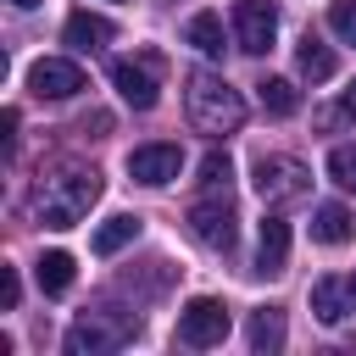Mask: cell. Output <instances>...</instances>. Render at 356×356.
I'll return each mask as SVG.
<instances>
[{
  "mask_svg": "<svg viewBox=\"0 0 356 356\" xmlns=\"http://www.w3.org/2000/svg\"><path fill=\"white\" fill-rule=\"evenodd\" d=\"M95 200H100V172L78 167V161H61V167L39 172V184H33V211H39L44 228H72Z\"/></svg>",
  "mask_w": 356,
  "mask_h": 356,
  "instance_id": "1",
  "label": "cell"
},
{
  "mask_svg": "<svg viewBox=\"0 0 356 356\" xmlns=\"http://www.w3.org/2000/svg\"><path fill=\"white\" fill-rule=\"evenodd\" d=\"M184 83H189V89H184V106H189V122H195L200 134H234V128L245 122V100H239V89H234L228 78H217V72H189Z\"/></svg>",
  "mask_w": 356,
  "mask_h": 356,
  "instance_id": "2",
  "label": "cell"
},
{
  "mask_svg": "<svg viewBox=\"0 0 356 356\" xmlns=\"http://www.w3.org/2000/svg\"><path fill=\"white\" fill-rule=\"evenodd\" d=\"M139 334V317H111V312H83L67 328V356H111Z\"/></svg>",
  "mask_w": 356,
  "mask_h": 356,
  "instance_id": "3",
  "label": "cell"
},
{
  "mask_svg": "<svg viewBox=\"0 0 356 356\" xmlns=\"http://www.w3.org/2000/svg\"><path fill=\"white\" fill-rule=\"evenodd\" d=\"M250 184H256V195H261L267 206H289V200H300V195L312 189V167L295 161V156H256Z\"/></svg>",
  "mask_w": 356,
  "mask_h": 356,
  "instance_id": "4",
  "label": "cell"
},
{
  "mask_svg": "<svg viewBox=\"0 0 356 356\" xmlns=\"http://www.w3.org/2000/svg\"><path fill=\"white\" fill-rule=\"evenodd\" d=\"M111 83L134 111H150L161 100V56H117L111 61Z\"/></svg>",
  "mask_w": 356,
  "mask_h": 356,
  "instance_id": "5",
  "label": "cell"
},
{
  "mask_svg": "<svg viewBox=\"0 0 356 356\" xmlns=\"http://www.w3.org/2000/svg\"><path fill=\"white\" fill-rule=\"evenodd\" d=\"M228 339V306L211 300V295H195L184 312H178V345L189 350H211Z\"/></svg>",
  "mask_w": 356,
  "mask_h": 356,
  "instance_id": "6",
  "label": "cell"
},
{
  "mask_svg": "<svg viewBox=\"0 0 356 356\" xmlns=\"http://www.w3.org/2000/svg\"><path fill=\"white\" fill-rule=\"evenodd\" d=\"M234 39L245 56H267L278 39V6L273 0H234Z\"/></svg>",
  "mask_w": 356,
  "mask_h": 356,
  "instance_id": "7",
  "label": "cell"
},
{
  "mask_svg": "<svg viewBox=\"0 0 356 356\" xmlns=\"http://www.w3.org/2000/svg\"><path fill=\"white\" fill-rule=\"evenodd\" d=\"M28 89H33V100H72L83 89V67L67 56H39L28 67Z\"/></svg>",
  "mask_w": 356,
  "mask_h": 356,
  "instance_id": "8",
  "label": "cell"
},
{
  "mask_svg": "<svg viewBox=\"0 0 356 356\" xmlns=\"http://www.w3.org/2000/svg\"><path fill=\"white\" fill-rule=\"evenodd\" d=\"M178 167H184V150H178V145H167V139L128 150V178H134V184L161 189V184H172V178H178Z\"/></svg>",
  "mask_w": 356,
  "mask_h": 356,
  "instance_id": "9",
  "label": "cell"
},
{
  "mask_svg": "<svg viewBox=\"0 0 356 356\" xmlns=\"http://www.w3.org/2000/svg\"><path fill=\"white\" fill-rule=\"evenodd\" d=\"M189 234H195L200 245H211V250H228L234 234H239V217H234L228 195H222V200H195V206H189Z\"/></svg>",
  "mask_w": 356,
  "mask_h": 356,
  "instance_id": "10",
  "label": "cell"
},
{
  "mask_svg": "<svg viewBox=\"0 0 356 356\" xmlns=\"http://www.w3.org/2000/svg\"><path fill=\"white\" fill-rule=\"evenodd\" d=\"M289 267V222L284 217H267L261 222V239H256V273L261 278H278Z\"/></svg>",
  "mask_w": 356,
  "mask_h": 356,
  "instance_id": "11",
  "label": "cell"
},
{
  "mask_svg": "<svg viewBox=\"0 0 356 356\" xmlns=\"http://www.w3.org/2000/svg\"><path fill=\"white\" fill-rule=\"evenodd\" d=\"M61 39H67L72 50H100V44H111V39H117V28H111L106 17H95V11H72V17H67V28H61Z\"/></svg>",
  "mask_w": 356,
  "mask_h": 356,
  "instance_id": "12",
  "label": "cell"
},
{
  "mask_svg": "<svg viewBox=\"0 0 356 356\" xmlns=\"http://www.w3.org/2000/svg\"><path fill=\"white\" fill-rule=\"evenodd\" d=\"M356 300H350V284H339V278H317L312 284V312H317V323H345V312H350Z\"/></svg>",
  "mask_w": 356,
  "mask_h": 356,
  "instance_id": "13",
  "label": "cell"
},
{
  "mask_svg": "<svg viewBox=\"0 0 356 356\" xmlns=\"http://www.w3.org/2000/svg\"><path fill=\"white\" fill-rule=\"evenodd\" d=\"M139 239V217H128V211H117V217H106L95 234H89V250L95 256H117L122 245H134Z\"/></svg>",
  "mask_w": 356,
  "mask_h": 356,
  "instance_id": "14",
  "label": "cell"
},
{
  "mask_svg": "<svg viewBox=\"0 0 356 356\" xmlns=\"http://www.w3.org/2000/svg\"><path fill=\"white\" fill-rule=\"evenodd\" d=\"M184 44H195L200 56H222V17L217 11H195L184 22Z\"/></svg>",
  "mask_w": 356,
  "mask_h": 356,
  "instance_id": "15",
  "label": "cell"
},
{
  "mask_svg": "<svg viewBox=\"0 0 356 356\" xmlns=\"http://www.w3.org/2000/svg\"><path fill=\"white\" fill-rule=\"evenodd\" d=\"M350 222H356V217L328 200V206L312 211V239H317V245H345V239H350Z\"/></svg>",
  "mask_w": 356,
  "mask_h": 356,
  "instance_id": "16",
  "label": "cell"
},
{
  "mask_svg": "<svg viewBox=\"0 0 356 356\" xmlns=\"http://www.w3.org/2000/svg\"><path fill=\"white\" fill-rule=\"evenodd\" d=\"M295 67H300V78L323 83V78H334V50H328L317 33H306V39H300V50H295Z\"/></svg>",
  "mask_w": 356,
  "mask_h": 356,
  "instance_id": "17",
  "label": "cell"
},
{
  "mask_svg": "<svg viewBox=\"0 0 356 356\" xmlns=\"http://www.w3.org/2000/svg\"><path fill=\"white\" fill-rule=\"evenodd\" d=\"M33 273H39V289H44V295H67L78 267H72V256H67V250H44Z\"/></svg>",
  "mask_w": 356,
  "mask_h": 356,
  "instance_id": "18",
  "label": "cell"
},
{
  "mask_svg": "<svg viewBox=\"0 0 356 356\" xmlns=\"http://www.w3.org/2000/svg\"><path fill=\"white\" fill-rule=\"evenodd\" d=\"M256 95H261V111H273V117H295V106H300V89L289 78H261Z\"/></svg>",
  "mask_w": 356,
  "mask_h": 356,
  "instance_id": "19",
  "label": "cell"
},
{
  "mask_svg": "<svg viewBox=\"0 0 356 356\" xmlns=\"http://www.w3.org/2000/svg\"><path fill=\"white\" fill-rule=\"evenodd\" d=\"M250 350H284V312H250Z\"/></svg>",
  "mask_w": 356,
  "mask_h": 356,
  "instance_id": "20",
  "label": "cell"
},
{
  "mask_svg": "<svg viewBox=\"0 0 356 356\" xmlns=\"http://www.w3.org/2000/svg\"><path fill=\"white\" fill-rule=\"evenodd\" d=\"M195 172H200V184H206V189H228V178H234V161H228V150H206Z\"/></svg>",
  "mask_w": 356,
  "mask_h": 356,
  "instance_id": "21",
  "label": "cell"
},
{
  "mask_svg": "<svg viewBox=\"0 0 356 356\" xmlns=\"http://www.w3.org/2000/svg\"><path fill=\"white\" fill-rule=\"evenodd\" d=\"M328 178L339 189H356V145H334L328 150Z\"/></svg>",
  "mask_w": 356,
  "mask_h": 356,
  "instance_id": "22",
  "label": "cell"
},
{
  "mask_svg": "<svg viewBox=\"0 0 356 356\" xmlns=\"http://www.w3.org/2000/svg\"><path fill=\"white\" fill-rule=\"evenodd\" d=\"M328 28H334L345 44H356V0H334V6H328Z\"/></svg>",
  "mask_w": 356,
  "mask_h": 356,
  "instance_id": "23",
  "label": "cell"
},
{
  "mask_svg": "<svg viewBox=\"0 0 356 356\" xmlns=\"http://www.w3.org/2000/svg\"><path fill=\"white\" fill-rule=\"evenodd\" d=\"M17 300H22V284H17V267H0V306H6V312H17Z\"/></svg>",
  "mask_w": 356,
  "mask_h": 356,
  "instance_id": "24",
  "label": "cell"
},
{
  "mask_svg": "<svg viewBox=\"0 0 356 356\" xmlns=\"http://www.w3.org/2000/svg\"><path fill=\"white\" fill-rule=\"evenodd\" d=\"M0 139H6V150L17 145V111H0Z\"/></svg>",
  "mask_w": 356,
  "mask_h": 356,
  "instance_id": "25",
  "label": "cell"
},
{
  "mask_svg": "<svg viewBox=\"0 0 356 356\" xmlns=\"http://www.w3.org/2000/svg\"><path fill=\"white\" fill-rule=\"evenodd\" d=\"M339 117H356V83H350V89L339 95Z\"/></svg>",
  "mask_w": 356,
  "mask_h": 356,
  "instance_id": "26",
  "label": "cell"
},
{
  "mask_svg": "<svg viewBox=\"0 0 356 356\" xmlns=\"http://www.w3.org/2000/svg\"><path fill=\"white\" fill-rule=\"evenodd\" d=\"M11 6H17V11H33V6H39V0H11Z\"/></svg>",
  "mask_w": 356,
  "mask_h": 356,
  "instance_id": "27",
  "label": "cell"
},
{
  "mask_svg": "<svg viewBox=\"0 0 356 356\" xmlns=\"http://www.w3.org/2000/svg\"><path fill=\"white\" fill-rule=\"evenodd\" d=\"M345 284H350V300H356V278H345Z\"/></svg>",
  "mask_w": 356,
  "mask_h": 356,
  "instance_id": "28",
  "label": "cell"
}]
</instances>
